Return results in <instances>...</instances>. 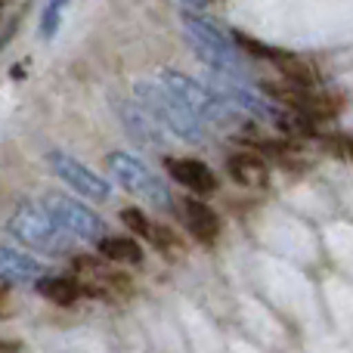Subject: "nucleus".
<instances>
[{"label":"nucleus","instance_id":"1","mask_svg":"<svg viewBox=\"0 0 353 353\" xmlns=\"http://www.w3.org/2000/svg\"><path fill=\"white\" fill-rule=\"evenodd\" d=\"M183 34H186L189 47L195 50L201 62H205L211 72H223V74H239V78H248V68L245 59L239 53V43L226 34L220 25H214L211 19L195 16V12H183Z\"/></svg>","mask_w":353,"mask_h":353},{"label":"nucleus","instance_id":"2","mask_svg":"<svg viewBox=\"0 0 353 353\" xmlns=\"http://www.w3.org/2000/svg\"><path fill=\"white\" fill-rule=\"evenodd\" d=\"M134 97L155 121L183 143H205V121L195 118L159 78H140L134 84Z\"/></svg>","mask_w":353,"mask_h":353},{"label":"nucleus","instance_id":"3","mask_svg":"<svg viewBox=\"0 0 353 353\" xmlns=\"http://www.w3.org/2000/svg\"><path fill=\"white\" fill-rule=\"evenodd\" d=\"M159 81L205 124H214V128H236L239 124V109L226 103L214 87H208V81H195L183 72H174V68L159 72Z\"/></svg>","mask_w":353,"mask_h":353},{"label":"nucleus","instance_id":"4","mask_svg":"<svg viewBox=\"0 0 353 353\" xmlns=\"http://www.w3.org/2000/svg\"><path fill=\"white\" fill-rule=\"evenodd\" d=\"M6 230L19 239L22 245L34 251H43V254H68L72 251V232H65L50 211L41 205V201H22V205L12 211Z\"/></svg>","mask_w":353,"mask_h":353},{"label":"nucleus","instance_id":"5","mask_svg":"<svg viewBox=\"0 0 353 353\" xmlns=\"http://www.w3.org/2000/svg\"><path fill=\"white\" fill-rule=\"evenodd\" d=\"M109 171L115 174V180L121 183L128 192L140 195L143 201H149L159 211H168L171 208V192L161 183V176L152 171L149 165H143L137 155L130 152H112L109 155Z\"/></svg>","mask_w":353,"mask_h":353},{"label":"nucleus","instance_id":"6","mask_svg":"<svg viewBox=\"0 0 353 353\" xmlns=\"http://www.w3.org/2000/svg\"><path fill=\"white\" fill-rule=\"evenodd\" d=\"M208 87H214V90H217L230 105H236L239 112H248V115L261 118V121H267V124H279V128H285L282 112L276 109V105L270 103L261 90H254V87L248 84V78L211 72V74H208Z\"/></svg>","mask_w":353,"mask_h":353},{"label":"nucleus","instance_id":"7","mask_svg":"<svg viewBox=\"0 0 353 353\" xmlns=\"http://www.w3.org/2000/svg\"><path fill=\"white\" fill-rule=\"evenodd\" d=\"M41 205L50 211V217L62 226L65 232H72L74 239H87V242H99L105 236V223L84 205V201L72 199L65 192H47L41 199Z\"/></svg>","mask_w":353,"mask_h":353},{"label":"nucleus","instance_id":"8","mask_svg":"<svg viewBox=\"0 0 353 353\" xmlns=\"http://www.w3.org/2000/svg\"><path fill=\"white\" fill-rule=\"evenodd\" d=\"M47 161H50V168H53V174L59 176L68 189H74V192L87 195V199H93V201H109L112 186L97 171H90L87 165H81L74 155L62 152V149H53V152L47 155Z\"/></svg>","mask_w":353,"mask_h":353},{"label":"nucleus","instance_id":"9","mask_svg":"<svg viewBox=\"0 0 353 353\" xmlns=\"http://www.w3.org/2000/svg\"><path fill=\"white\" fill-rule=\"evenodd\" d=\"M112 105H115L118 121L124 124V130H128L140 146H146V149H161L165 146V140H161V130L165 128H161V124L155 121V118L149 115L140 103H130V99L118 97V99H112Z\"/></svg>","mask_w":353,"mask_h":353},{"label":"nucleus","instance_id":"10","mask_svg":"<svg viewBox=\"0 0 353 353\" xmlns=\"http://www.w3.org/2000/svg\"><path fill=\"white\" fill-rule=\"evenodd\" d=\"M43 276V263H37L31 254L0 245V282H37Z\"/></svg>","mask_w":353,"mask_h":353},{"label":"nucleus","instance_id":"11","mask_svg":"<svg viewBox=\"0 0 353 353\" xmlns=\"http://www.w3.org/2000/svg\"><path fill=\"white\" fill-rule=\"evenodd\" d=\"M168 171L180 186L192 189V192H214L217 180H214L211 168L199 159H171L168 161Z\"/></svg>","mask_w":353,"mask_h":353},{"label":"nucleus","instance_id":"12","mask_svg":"<svg viewBox=\"0 0 353 353\" xmlns=\"http://www.w3.org/2000/svg\"><path fill=\"white\" fill-rule=\"evenodd\" d=\"M183 220H186V230L192 232L199 242H214V239H217V232H220L217 214H214L205 201L189 199L186 205H183Z\"/></svg>","mask_w":353,"mask_h":353},{"label":"nucleus","instance_id":"13","mask_svg":"<svg viewBox=\"0 0 353 353\" xmlns=\"http://www.w3.org/2000/svg\"><path fill=\"white\" fill-rule=\"evenodd\" d=\"M230 174H232V180L242 183V186H248V189H261L270 176L267 161L257 159V155H251V152L230 155Z\"/></svg>","mask_w":353,"mask_h":353},{"label":"nucleus","instance_id":"14","mask_svg":"<svg viewBox=\"0 0 353 353\" xmlns=\"http://www.w3.org/2000/svg\"><path fill=\"white\" fill-rule=\"evenodd\" d=\"M99 254L109 263H124V267L143 263V248L134 239H124V236H103L99 239Z\"/></svg>","mask_w":353,"mask_h":353},{"label":"nucleus","instance_id":"15","mask_svg":"<svg viewBox=\"0 0 353 353\" xmlns=\"http://www.w3.org/2000/svg\"><path fill=\"white\" fill-rule=\"evenodd\" d=\"M34 292L41 294V298L53 301V304L65 307V304H74L81 294V285L74 279H62V276H41V279L34 282Z\"/></svg>","mask_w":353,"mask_h":353},{"label":"nucleus","instance_id":"16","mask_svg":"<svg viewBox=\"0 0 353 353\" xmlns=\"http://www.w3.org/2000/svg\"><path fill=\"white\" fill-rule=\"evenodd\" d=\"M72 0H47L41 10V22H37V31H41L43 41H53L56 34H59V25L62 19H65V10Z\"/></svg>","mask_w":353,"mask_h":353},{"label":"nucleus","instance_id":"17","mask_svg":"<svg viewBox=\"0 0 353 353\" xmlns=\"http://www.w3.org/2000/svg\"><path fill=\"white\" fill-rule=\"evenodd\" d=\"M121 220L128 223V230L137 232L140 239H149V232H152V220H149L146 214L140 211V208H124V211H121Z\"/></svg>","mask_w":353,"mask_h":353},{"label":"nucleus","instance_id":"18","mask_svg":"<svg viewBox=\"0 0 353 353\" xmlns=\"http://www.w3.org/2000/svg\"><path fill=\"white\" fill-rule=\"evenodd\" d=\"M329 149L344 161H353V137L341 134V137H329Z\"/></svg>","mask_w":353,"mask_h":353},{"label":"nucleus","instance_id":"19","mask_svg":"<svg viewBox=\"0 0 353 353\" xmlns=\"http://www.w3.org/2000/svg\"><path fill=\"white\" fill-rule=\"evenodd\" d=\"M180 3L192 6V10H201V6H205V3H208V0H180Z\"/></svg>","mask_w":353,"mask_h":353},{"label":"nucleus","instance_id":"20","mask_svg":"<svg viewBox=\"0 0 353 353\" xmlns=\"http://www.w3.org/2000/svg\"><path fill=\"white\" fill-rule=\"evenodd\" d=\"M19 347H12V344H0V353H16Z\"/></svg>","mask_w":353,"mask_h":353},{"label":"nucleus","instance_id":"21","mask_svg":"<svg viewBox=\"0 0 353 353\" xmlns=\"http://www.w3.org/2000/svg\"><path fill=\"white\" fill-rule=\"evenodd\" d=\"M0 316H3V304H0Z\"/></svg>","mask_w":353,"mask_h":353}]
</instances>
